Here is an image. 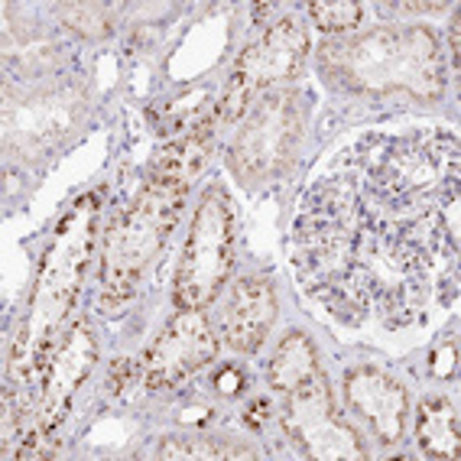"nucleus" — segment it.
I'll list each match as a JSON object with an SVG mask.
<instances>
[{"label":"nucleus","instance_id":"obj_1","mask_svg":"<svg viewBox=\"0 0 461 461\" xmlns=\"http://www.w3.org/2000/svg\"><path fill=\"white\" fill-rule=\"evenodd\" d=\"M98 238V198L85 195L72 212L62 218L50 250L36 273V286L30 296V312L20 321L10 351V374L20 393H33L42 367L50 361L52 348L68 325V312L82 286L85 267L91 260V248Z\"/></svg>","mask_w":461,"mask_h":461},{"label":"nucleus","instance_id":"obj_2","mask_svg":"<svg viewBox=\"0 0 461 461\" xmlns=\"http://www.w3.org/2000/svg\"><path fill=\"white\" fill-rule=\"evenodd\" d=\"M319 66L331 82L364 95L403 91L412 98H442L445 91L442 42L426 26L329 40L319 50Z\"/></svg>","mask_w":461,"mask_h":461},{"label":"nucleus","instance_id":"obj_3","mask_svg":"<svg viewBox=\"0 0 461 461\" xmlns=\"http://www.w3.org/2000/svg\"><path fill=\"white\" fill-rule=\"evenodd\" d=\"M185 192L189 189L173 185V182L149 179L147 189L107 224L104 248H101L98 293L104 315H117L127 309V303L147 276L149 264L157 260L163 244L173 234L182 208H185Z\"/></svg>","mask_w":461,"mask_h":461},{"label":"nucleus","instance_id":"obj_4","mask_svg":"<svg viewBox=\"0 0 461 461\" xmlns=\"http://www.w3.org/2000/svg\"><path fill=\"white\" fill-rule=\"evenodd\" d=\"M305 137V101L299 91H267L240 127L228 166L240 182H267L280 176Z\"/></svg>","mask_w":461,"mask_h":461},{"label":"nucleus","instance_id":"obj_5","mask_svg":"<svg viewBox=\"0 0 461 461\" xmlns=\"http://www.w3.org/2000/svg\"><path fill=\"white\" fill-rule=\"evenodd\" d=\"M305 59H309L305 23L299 17L276 20L260 40H254L238 56L230 82L214 111V124H234L244 111H250L254 95H267V91H276L293 82Z\"/></svg>","mask_w":461,"mask_h":461},{"label":"nucleus","instance_id":"obj_6","mask_svg":"<svg viewBox=\"0 0 461 461\" xmlns=\"http://www.w3.org/2000/svg\"><path fill=\"white\" fill-rule=\"evenodd\" d=\"M234 214L221 189L205 192L192 221L189 240L176 270V305L179 309H205L224 286L234 264Z\"/></svg>","mask_w":461,"mask_h":461},{"label":"nucleus","instance_id":"obj_7","mask_svg":"<svg viewBox=\"0 0 461 461\" xmlns=\"http://www.w3.org/2000/svg\"><path fill=\"white\" fill-rule=\"evenodd\" d=\"M283 393V429L286 436L315 461H357L364 458V445L357 432L338 416L331 403L329 377L321 367L289 384Z\"/></svg>","mask_w":461,"mask_h":461},{"label":"nucleus","instance_id":"obj_8","mask_svg":"<svg viewBox=\"0 0 461 461\" xmlns=\"http://www.w3.org/2000/svg\"><path fill=\"white\" fill-rule=\"evenodd\" d=\"M95 357H98V345H95L91 329L85 321H68L62 338L52 348L50 361L42 367L40 380H36L33 393H30L42 426L50 432L62 426V420L68 416L75 390L82 387L85 377L91 374Z\"/></svg>","mask_w":461,"mask_h":461},{"label":"nucleus","instance_id":"obj_9","mask_svg":"<svg viewBox=\"0 0 461 461\" xmlns=\"http://www.w3.org/2000/svg\"><path fill=\"white\" fill-rule=\"evenodd\" d=\"M218 341L202 309H182L147 351V387L166 390L214 361Z\"/></svg>","mask_w":461,"mask_h":461},{"label":"nucleus","instance_id":"obj_10","mask_svg":"<svg viewBox=\"0 0 461 461\" xmlns=\"http://www.w3.org/2000/svg\"><path fill=\"white\" fill-rule=\"evenodd\" d=\"M345 400L361 416L380 445H396L406 432V390L374 367H355L345 377Z\"/></svg>","mask_w":461,"mask_h":461},{"label":"nucleus","instance_id":"obj_11","mask_svg":"<svg viewBox=\"0 0 461 461\" xmlns=\"http://www.w3.org/2000/svg\"><path fill=\"white\" fill-rule=\"evenodd\" d=\"M276 319L273 286L264 276H240L230 289L228 309L221 319V335L234 351L257 355Z\"/></svg>","mask_w":461,"mask_h":461},{"label":"nucleus","instance_id":"obj_12","mask_svg":"<svg viewBox=\"0 0 461 461\" xmlns=\"http://www.w3.org/2000/svg\"><path fill=\"white\" fill-rule=\"evenodd\" d=\"M208 159H212V124L179 133L176 140L166 143L157 153V159L149 163V176L159 182H173V185L189 189L192 182L205 173Z\"/></svg>","mask_w":461,"mask_h":461},{"label":"nucleus","instance_id":"obj_13","mask_svg":"<svg viewBox=\"0 0 461 461\" xmlns=\"http://www.w3.org/2000/svg\"><path fill=\"white\" fill-rule=\"evenodd\" d=\"M416 442H420L426 458H461L458 406L448 396H429V400L420 403V412H416Z\"/></svg>","mask_w":461,"mask_h":461},{"label":"nucleus","instance_id":"obj_14","mask_svg":"<svg viewBox=\"0 0 461 461\" xmlns=\"http://www.w3.org/2000/svg\"><path fill=\"white\" fill-rule=\"evenodd\" d=\"M159 458H254V452L238 445H221L214 438H166L159 448Z\"/></svg>","mask_w":461,"mask_h":461},{"label":"nucleus","instance_id":"obj_15","mask_svg":"<svg viewBox=\"0 0 461 461\" xmlns=\"http://www.w3.org/2000/svg\"><path fill=\"white\" fill-rule=\"evenodd\" d=\"M309 17L325 33H351L361 23L364 7L355 0H329V4L319 0V4H309Z\"/></svg>","mask_w":461,"mask_h":461},{"label":"nucleus","instance_id":"obj_16","mask_svg":"<svg viewBox=\"0 0 461 461\" xmlns=\"http://www.w3.org/2000/svg\"><path fill=\"white\" fill-rule=\"evenodd\" d=\"M111 7H101V4H66L62 7V23H68L75 33L88 36V40H98V36L111 33Z\"/></svg>","mask_w":461,"mask_h":461},{"label":"nucleus","instance_id":"obj_17","mask_svg":"<svg viewBox=\"0 0 461 461\" xmlns=\"http://www.w3.org/2000/svg\"><path fill=\"white\" fill-rule=\"evenodd\" d=\"M455 371H458V348H455V341H445L432 351V374L438 380H448L455 377Z\"/></svg>","mask_w":461,"mask_h":461},{"label":"nucleus","instance_id":"obj_18","mask_svg":"<svg viewBox=\"0 0 461 461\" xmlns=\"http://www.w3.org/2000/svg\"><path fill=\"white\" fill-rule=\"evenodd\" d=\"M133 374H137V364H133V361H117L114 364V374H111V380H107L111 393H121L124 387H131Z\"/></svg>","mask_w":461,"mask_h":461},{"label":"nucleus","instance_id":"obj_19","mask_svg":"<svg viewBox=\"0 0 461 461\" xmlns=\"http://www.w3.org/2000/svg\"><path fill=\"white\" fill-rule=\"evenodd\" d=\"M214 387L221 390V393H238L240 387H244V377H240V371H221L218 374V380H214Z\"/></svg>","mask_w":461,"mask_h":461},{"label":"nucleus","instance_id":"obj_20","mask_svg":"<svg viewBox=\"0 0 461 461\" xmlns=\"http://www.w3.org/2000/svg\"><path fill=\"white\" fill-rule=\"evenodd\" d=\"M267 410H270V403H267V400H254V403L248 406V422H250V426H260V422L267 420Z\"/></svg>","mask_w":461,"mask_h":461},{"label":"nucleus","instance_id":"obj_21","mask_svg":"<svg viewBox=\"0 0 461 461\" xmlns=\"http://www.w3.org/2000/svg\"><path fill=\"white\" fill-rule=\"evenodd\" d=\"M448 56H452V72H458V20H452L448 30Z\"/></svg>","mask_w":461,"mask_h":461}]
</instances>
